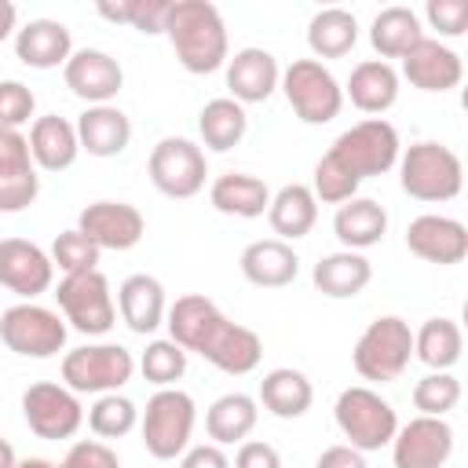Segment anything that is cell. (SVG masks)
Instances as JSON below:
<instances>
[{
	"mask_svg": "<svg viewBox=\"0 0 468 468\" xmlns=\"http://www.w3.org/2000/svg\"><path fill=\"white\" fill-rule=\"evenodd\" d=\"M399 154H402V143L391 121L366 117L351 124L333 139V146L314 165V183H311L314 201H325V205L351 201L358 183L369 176L391 172L399 165Z\"/></svg>",
	"mask_w": 468,
	"mask_h": 468,
	"instance_id": "6da1fadb",
	"label": "cell"
},
{
	"mask_svg": "<svg viewBox=\"0 0 468 468\" xmlns=\"http://www.w3.org/2000/svg\"><path fill=\"white\" fill-rule=\"evenodd\" d=\"M165 325H168V340H176L186 355L194 351V355H201L205 362H212L216 369H223L230 377L252 373L260 366V358H263V340L249 325L230 322L201 292L179 296L168 307Z\"/></svg>",
	"mask_w": 468,
	"mask_h": 468,
	"instance_id": "7a4b0ae2",
	"label": "cell"
},
{
	"mask_svg": "<svg viewBox=\"0 0 468 468\" xmlns=\"http://www.w3.org/2000/svg\"><path fill=\"white\" fill-rule=\"evenodd\" d=\"M165 37L172 40V51L186 73H216L230 58L223 15L208 0H172Z\"/></svg>",
	"mask_w": 468,
	"mask_h": 468,
	"instance_id": "3957f363",
	"label": "cell"
},
{
	"mask_svg": "<svg viewBox=\"0 0 468 468\" xmlns=\"http://www.w3.org/2000/svg\"><path fill=\"white\" fill-rule=\"evenodd\" d=\"M399 186L413 201H453L464 186V165L450 146L424 139L399 154Z\"/></svg>",
	"mask_w": 468,
	"mask_h": 468,
	"instance_id": "277c9868",
	"label": "cell"
},
{
	"mask_svg": "<svg viewBox=\"0 0 468 468\" xmlns=\"http://www.w3.org/2000/svg\"><path fill=\"white\" fill-rule=\"evenodd\" d=\"M410 358H413V329L399 314L373 318L362 329V336L355 340V351H351L355 373L362 380H377V384L399 380L406 373Z\"/></svg>",
	"mask_w": 468,
	"mask_h": 468,
	"instance_id": "5b68a950",
	"label": "cell"
},
{
	"mask_svg": "<svg viewBox=\"0 0 468 468\" xmlns=\"http://www.w3.org/2000/svg\"><path fill=\"white\" fill-rule=\"evenodd\" d=\"M333 417H336V428L344 431L347 446L358 453H373V450L391 446V439L399 431V417H395L391 402L380 399V391H373L366 384L344 388L336 395Z\"/></svg>",
	"mask_w": 468,
	"mask_h": 468,
	"instance_id": "8992f818",
	"label": "cell"
},
{
	"mask_svg": "<svg viewBox=\"0 0 468 468\" xmlns=\"http://www.w3.org/2000/svg\"><path fill=\"white\" fill-rule=\"evenodd\" d=\"M194 420H197V406L186 391L179 388H161L146 399V410L139 417V431H143V446L150 457L157 461H176L186 453L190 435H194Z\"/></svg>",
	"mask_w": 468,
	"mask_h": 468,
	"instance_id": "52a82bcc",
	"label": "cell"
},
{
	"mask_svg": "<svg viewBox=\"0 0 468 468\" xmlns=\"http://www.w3.org/2000/svg\"><path fill=\"white\" fill-rule=\"evenodd\" d=\"M278 88H282L285 102L292 106V113L303 124H329L344 110V88L329 73V66H322L318 58H296V62H289L282 69Z\"/></svg>",
	"mask_w": 468,
	"mask_h": 468,
	"instance_id": "ba28073f",
	"label": "cell"
},
{
	"mask_svg": "<svg viewBox=\"0 0 468 468\" xmlns=\"http://www.w3.org/2000/svg\"><path fill=\"white\" fill-rule=\"evenodd\" d=\"M135 377V358L121 344H84L62 355V384L73 395H110Z\"/></svg>",
	"mask_w": 468,
	"mask_h": 468,
	"instance_id": "9c48e42d",
	"label": "cell"
},
{
	"mask_svg": "<svg viewBox=\"0 0 468 468\" xmlns=\"http://www.w3.org/2000/svg\"><path fill=\"white\" fill-rule=\"evenodd\" d=\"M66 318L33 300H22L0 314V340L22 358H55L66 347Z\"/></svg>",
	"mask_w": 468,
	"mask_h": 468,
	"instance_id": "30bf717a",
	"label": "cell"
},
{
	"mask_svg": "<svg viewBox=\"0 0 468 468\" xmlns=\"http://www.w3.org/2000/svg\"><path fill=\"white\" fill-rule=\"evenodd\" d=\"M146 176H150V183H154L165 197L186 201V197L201 194V186H205V179H208V161H205V150H201L194 139L165 135V139H157V146L150 150Z\"/></svg>",
	"mask_w": 468,
	"mask_h": 468,
	"instance_id": "8fae6325",
	"label": "cell"
},
{
	"mask_svg": "<svg viewBox=\"0 0 468 468\" xmlns=\"http://www.w3.org/2000/svg\"><path fill=\"white\" fill-rule=\"evenodd\" d=\"M58 311L62 318L84 333V336H102L113 329L117 322V307H113V292L102 271H84V274H66L55 289Z\"/></svg>",
	"mask_w": 468,
	"mask_h": 468,
	"instance_id": "7c38bea8",
	"label": "cell"
},
{
	"mask_svg": "<svg viewBox=\"0 0 468 468\" xmlns=\"http://www.w3.org/2000/svg\"><path fill=\"white\" fill-rule=\"evenodd\" d=\"M22 417L37 439H73L84 424L80 395H73L66 384L37 380L22 391Z\"/></svg>",
	"mask_w": 468,
	"mask_h": 468,
	"instance_id": "4fadbf2b",
	"label": "cell"
},
{
	"mask_svg": "<svg viewBox=\"0 0 468 468\" xmlns=\"http://www.w3.org/2000/svg\"><path fill=\"white\" fill-rule=\"evenodd\" d=\"M453 453V428L446 417H413L391 439L395 468H442Z\"/></svg>",
	"mask_w": 468,
	"mask_h": 468,
	"instance_id": "5bb4252c",
	"label": "cell"
},
{
	"mask_svg": "<svg viewBox=\"0 0 468 468\" xmlns=\"http://www.w3.org/2000/svg\"><path fill=\"white\" fill-rule=\"evenodd\" d=\"M77 230L84 238H91L99 249H135L146 234V219L135 205L128 201H91L88 208H80L77 216Z\"/></svg>",
	"mask_w": 468,
	"mask_h": 468,
	"instance_id": "9a60e30c",
	"label": "cell"
},
{
	"mask_svg": "<svg viewBox=\"0 0 468 468\" xmlns=\"http://www.w3.org/2000/svg\"><path fill=\"white\" fill-rule=\"evenodd\" d=\"M62 80L66 88L84 99L88 106H106L121 88H124V69L110 51L99 48H80L66 58L62 66Z\"/></svg>",
	"mask_w": 468,
	"mask_h": 468,
	"instance_id": "2e32d148",
	"label": "cell"
},
{
	"mask_svg": "<svg viewBox=\"0 0 468 468\" xmlns=\"http://www.w3.org/2000/svg\"><path fill=\"white\" fill-rule=\"evenodd\" d=\"M406 249L424 260V263H439V267H453L468 256V227L453 216H439V212H424L417 219H410L406 227Z\"/></svg>",
	"mask_w": 468,
	"mask_h": 468,
	"instance_id": "e0dca14e",
	"label": "cell"
},
{
	"mask_svg": "<svg viewBox=\"0 0 468 468\" xmlns=\"http://www.w3.org/2000/svg\"><path fill=\"white\" fill-rule=\"evenodd\" d=\"M40 176L22 132L0 128V212H22L37 201Z\"/></svg>",
	"mask_w": 468,
	"mask_h": 468,
	"instance_id": "ac0fdd59",
	"label": "cell"
},
{
	"mask_svg": "<svg viewBox=\"0 0 468 468\" xmlns=\"http://www.w3.org/2000/svg\"><path fill=\"white\" fill-rule=\"evenodd\" d=\"M55 282V263L51 256L26 241V238H4L0 241V285L11 289L22 300H33L40 292H48Z\"/></svg>",
	"mask_w": 468,
	"mask_h": 468,
	"instance_id": "d6986e66",
	"label": "cell"
},
{
	"mask_svg": "<svg viewBox=\"0 0 468 468\" xmlns=\"http://www.w3.org/2000/svg\"><path fill=\"white\" fill-rule=\"evenodd\" d=\"M402 77L420 91H450L461 84L464 66L453 48L435 37H424L410 55H402Z\"/></svg>",
	"mask_w": 468,
	"mask_h": 468,
	"instance_id": "ffe728a7",
	"label": "cell"
},
{
	"mask_svg": "<svg viewBox=\"0 0 468 468\" xmlns=\"http://www.w3.org/2000/svg\"><path fill=\"white\" fill-rule=\"evenodd\" d=\"M282 69L267 48H241L227 58V88L234 102H267L278 91Z\"/></svg>",
	"mask_w": 468,
	"mask_h": 468,
	"instance_id": "44dd1931",
	"label": "cell"
},
{
	"mask_svg": "<svg viewBox=\"0 0 468 468\" xmlns=\"http://www.w3.org/2000/svg\"><path fill=\"white\" fill-rule=\"evenodd\" d=\"M15 55L29 69H58L73 55V37L58 18H33L15 29Z\"/></svg>",
	"mask_w": 468,
	"mask_h": 468,
	"instance_id": "7402d4cb",
	"label": "cell"
},
{
	"mask_svg": "<svg viewBox=\"0 0 468 468\" xmlns=\"http://www.w3.org/2000/svg\"><path fill=\"white\" fill-rule=\"evenodd\" d=\"M245 282H252L256 289H282L289 282H296L300 274V256L292 252L289 241H278V238H260V241H249L241 249V260H238Z\"/></svg>",
	"mask_w": 468,
	"mask_h": 468,
	"instance_id": "603a6c76",
	"label": "cell"
},
{
	"mask_svg": "<svg viewBox=\"0 0 468 468\" xmlns=\"http://www.w3.org/2000/svg\"><path fill=\"white\" fill-rule=\"evenodd\" d=\"M117 311L124 318V325L139 336H150L165 325V285L154 274H128L117 289Z\"/></svg>",
	"mask_w": 468,
	"mask_h": 468,
	"instance_id": "cb8c5ba5",
	"label": "cell"
},
{
	"mask_svg": "<svg viewBox=\"0 0 468 468\" xmlns=\"http://www.w3.org/2000/svg\"><path fill=\"white\" fill-rule=\"evenodd\" d=\"M77 143L80 150H88L91 157H117L128 150L132 143V121L121 106L106 102V106H88L77 117Z\"/></svg>",
	"mask_w": 468,
	"mask_h": 468,
	"instance_id": "d4e9b609",
	"label": "cell"
},
{
	"mask_svg": "<svg viewBox=\"0 0 468 468\" xmlns=\"http://www.w3.org/2000/svg\"><path fill=\"white\" fill-rule=\"evenodd\" d=\"M29 154H33V165L44 168V172H66L77 154H80V143H77V128L73 121L58 117V113H44V117H33L29 124Z\"/></svg>",
	"mask_w": 468,
	"mask_h": 468,
	"instance_id": "484cf974",
	"label": "cell"
},
{
	"mask_svg": "<svg viewBox=\"0 0 468 468\" xmlns=\"http://www.w3.org/2000/svg\"><path fill=\"white\" fill-rule=\"evenodd\" d=\"M344 95H347L351 106H358L362 113L380 117V113H388V110L399 102V73H395V66L384 62V58H366V62H358V66L351 69Z\"/></svg>",
	"mask_w": 468,
	"mask_h": 468,
	"instance_id": "4316f807",
	"label": "cell"
},
{
	"mask_svg": "<svg viewBox=\"0 0 468 468\" xmlns=\"http://www.w3.org/2000/svg\"><path fill=\"white\" fill-rule=\"evenodd\" d=\"M311 282L329 300H351V296H358L373 282V263L362 252L340 249V252H329V256H322L314 263Z\"/></svg>",
	"mask_w": 468,
	"mask_h": 468,
	"instance_id": "83f0119b",
	"label": "cell"
},
{
	"mask_svg": "<svg viewBox=\"0 0 468 468\" xmlns=\"http://www.w3.org/2000/svg\"><path fill=\"white\" fill-rule=\"evenodd\" d=\"M267 223L278 234V241L307 238L318 223V201H314L311 186L307 183H285L278 194H271Z\"/></svg>",
	"mask_w": 468,
	"mask_h": 468,
	"instance_id": "f1b7e54d",
	"label": "cell"
},
{
	"mask_svg": "<svg viewBox=\"0 0 468 468\" xmlns=\"http://www.w3.org/2000/svg\"><path fill=\"white\" fill-rule=\"evenodd\" d=\"M333 234H336V241H340L344 249H351V252L373 249V245H380V238L388 234V212H384V205H377L373 197H351V201L336 205Z\"/></svg>",
	"mask_w": 468,
	"mask_h": 468,
	"instance_id": "f546056e",
	"label": "cell"
},
{
	"mask_svg": "<svg viewBox=\"0 0 468 468\" xmlns=\"http://www.w3.org/2000/svg\"><path fill=\"white\" fill-rule=\"evenodd\" d=\"M208 201L216 212L223 216H238V219H256L267 212L271 205V190L260 176H249V172H227V176H216L212 186H208Z\"/></svg>",
	"mask_w": 468,
	"mask_h": 468,
	"instance_id": "4dcf8cb0",
	"label": "cell"
},
{
	"mask_svg": "<svg viewBox=\"0 0 468 468\" xmlns=\"http://www.w3.org/2000/svg\"><path fill=\"white\" fill-rule=\"evenodd\" d=\"M260 402L278 420H296V417H303L311 410L314 388H311L307 373H300L292 366H278V369L263 373V380H260Z\"/></svg>",
	"mask_w": 468,
	"mask_h": 468,
	"instance_id": "1f68e13d",
	"label": "cell"
},
{
	"mask_svg": "<svg viewBox=\"0 0 468 468\" xmlns=\"http://www.w3.org/2000/svg\"><path fill=\"white\" fill-rule=\"evenodd\" d=\"M420 40H424L420 15H417L413 7H402V4H391V7L377 11V18H373V26H369V44H373V51H377L384 62L410 55Z\"/></svg>",
	"mask_w": 468,
	"mask_h": 468,
	"instance_id": "d6a6232c",
	"label": "cell"
},
{
	"mask_svg": "<svg viewBox=\"0 0 468 468\" xmlns=\"http://www.w3.org/2000/svg\"><path fill=\"white\" fill-rule=\"evenodd\" d=\"M260 420V410H256V399L245 395V391H227L219 395L208 413H205V431L216 446H234V442H245L252 435Z\"/></svg>",
	"mask_w": 468,
	"mask_h": 468,
	"instance_id": "836d02e7",
	"label": "cell"
},
{
	"mask_svg": "<svg viewBox=\"0 0 468 468\" xmlns=\"http://www.w3.org/2000/svg\"><path fill=\"white\" fill-rule=\"evenodd\" d=\"M197 132H201V143H205L208 150L227 154V150H234V146L245 139V132H249V113H245V106L234 102L230 95L208 99V102L201 106V113H197Z\"/></svg>",
	"mask_w": 468,
	"mask_h": 468,
	"instance_id": "e575fe53",
	"label": "cell"
},
{
	"mask_svg": "<svg viewBox=\"0 0 468 468\" xmlns=\"http://www.w3.org/2000/svg\"><path fill=\"white\" fill-rule=\"evenodd\" d=\"M358 44V18L347 7H322L307 22V48L314 58H344Z\"/></svg>",
	"mask_w": 468,
	"mask_h": 468,
	"instance_id": "d590c367",
	"label": "cell"
},
{
	"mask_svg": "<svg viewBox=\"0 0 468 468\" xmlns=\"http://www.w3.org/2000/svg\"><path fill=\"white\" fill-rule=\"evenodd\" d=\"M461 347H464V336H461V325L453 318H428L413 333V358L424 362L431 373L453 369L461 358Z\"/></svg>",
	"mask_w": 468,
	"mask_h": 468,
	"instance_id": "8d00e7d4",
	"label": "cell"
},
{
	"mask_svg": "<svg viewBox=\"0 0 468 468\" xmlns=\"http://www.w3.org/2000/svg\"><path fill=\"white\" fill-rule=\"evenodd\" d=\"M139 424V410L132 399L110 391V395H99L88 410V428L99 435V439H124L132 428Z\"/></svg>",
	"mask_w": 468,
	"mask_h": 468,
	"instance_id": "74e56055",
	"label": "cell"
},
{
	"mask_svg": "<svg viewBox=\"0 0 468 468\" xmlns=\"http://www.w3.org/2000/svg\"><path fill=\"white\" fill-rule=\"evenodd\" d=\"M143 369V377L157 388H172L183 373H186V351L176 340H150L146 351L135 362Z\"/></svg>",
	"mask_w": 468,
	"mask_h": 468,
	"instance_id": "f35d334b",
	"label": "cell"
},
{
	"mask_svg": "<svg viewBox=\"0 0 468 468\" xmlns=\"http://www.w3.org/2000/svg\"><path fill=\"white\" fill-rule=\"evenodd\" d=\"M457 402H461V380L450 369L428 373L413 384V406L420 410V417H446Z\"/></svg>",
	"mask_w": 468,
	"mask_h": 468,
	"instance_id": "ab89813d",
	"label": "cell"
},
{
	"mask_svg": "<svg viewBox=\"0 0 468 468\" xmlns=\"http://www.w3.org/2000/svg\"><path fill=\"white\" fill-rule=\"evenodd\" d=\"M99 245L91 238H84L77 227L62 230L55 241H51V263L62 271V274H84V271H99Z\"/></svg>",
	"mask_w": 468,
	"mask_h": 468,
	"instance_id": "60d3db41",
	"label": "cell"
},
{
	"mask_svg": "<svg viewBox=\"0 0 468 468\" xmlns=\"http://www.w3.org/2000/svg\"><path fill=\"white\" fill-rule=\"evenodd\" d=\"M37 110V95L22 80H0V128L18 132Z\"/></svg>",
	"mask_w": 468,
	"mask_h": 468,
	"instance_id": "b9f144b4",
	"label": "cell"
},
{
	"mask_svg": "<svg viewBox=\"0 0 468 468\" xmlns=\"http://www.w3.org/2000/svg\"><path fill=\"white\" fill-rule=\"evenodd\" d=\"M55 468H121V461L102 439H80L66 450V457Z\"/></svg>",
	"mask_w": 468,
	"mask_h": 468,
	"instance_id": "7bdbcfd3",
	"label": "cell"
},
{
	"mask_svg": "<svg viewBox=\"0 0 468 468\" xmlns=\"http://www.w3.org/2000/svg\"><path fill=\"white\" fill-rule=\"evenodd\" d=\"M424 18L439 37H461L468 29V4L464 0H428Z\"/></svg>",
	"mask_w": 468,
	"mask_h": 468,
	"instance_id": "ee69618b",
	"label": "cell"
},
{
	"mask_svg": "<svg viewBox=\"0 0 468 468\" xmlns=\"http://www.w3.org/2000/svg\"><path fill=\"white\" fill-rule=\"evenodd\" d=\"M168 7L172 0H132V18L128 26L154 37V33H165V18H168Z\"/></svg>",
	"mask_w": 468,
	"mask_h": 468,
	"instance_id": "f6af8a7d",
	"label": "cell"
},
{
	"mask_svg": "<svg viewBox=\"0 0 468 468\" xmlns=\"http://www.w3.org/2000/svg\"><path fill=\"white\" fill-rule=\"evenodd\" d=\"M230 468H282V453L271 446V442H260V439H245L234 453V464Z\"/></svg>",
	"mask_w": 468,
	"mask_h": 468,
	"instance_id": "bcb514c9",
	"label": "cell"
},
{
	"mask_svg": "<svg viewBox=\"0 0 468 468\" xmlns=\"http://www.w3.org/2000/svg\"><path fill=\"white\" fill-rule=\"evenodd\" d=\"M179 468H230V457L223 453V446L201 442V446H186Z\"/></svg>",
	"mask_w": 468,
	"mask_h": 468,
	"instance_id": "7dc6e473",
	"label": "cell"
},
{
	"mask_svg": "<svg viewBox=\"0 0 468 468\" xmlns=\"http://www.w3.org/2000/svg\"><path fill=\"white\" fill-rule=\"evenodd\" d=\"M314 468H366V457L358 450H351L347 442H336V446H325L318 453Z\"/></svg>",
	"mask_w": 468,
	"mask_h": 468,
	"instance_id": "c3c4849f",
	"label": "cell"
},
{
	"mask_svg": "<svg viewBox=\"0 0 468 468\" xmlns=\"http://www.w3.org/2000/svg\"><path fill=\"white\" fill-rule=\"evenodd\" d=\"M15 26H18V11H15V4H11V0H0V44L15 33Z\"/></svg>",
	"mask_w": 468,
	"mask_h": 468,
	"instance_id": "681fc988",
	"label": "cell"
},
{
	"mask_svg": "<svg viewBox=\"0 0 468 468\" xmlns=\"http://www.w3.org/2000/svg\"><path fill=\"white\" fill-rule=\"evenodd\" d=\"M18 464V457H15V446L7 442V439H0V468H15Z\"/></svg>",
	"mask_w": 468,
	"mask_h": 468,
	"instance_id": "f907efd6",
	"label": "cell"
},
{
	"mask_svg": "<svg viewBox=\"0 0 468 468\" xmlns=\"http://www.w3.org/2000/svg\"><path fill=\"white\" fill-rule=\"evenodd\" d=\"M15 468H55V461H48V457H26Z\"/></svg>",
	"mask_w": 468,
	"mask_h": 468,
	"instance_id": "816d5d0a",
	"label": "cell"
}]
</instances>
